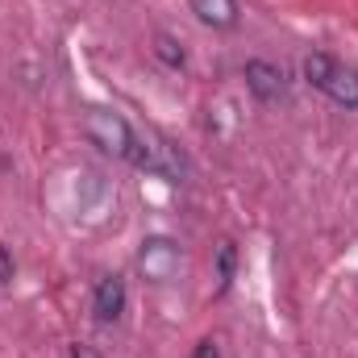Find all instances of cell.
Wrapping results in <instances>:
<instances>
[{
  "label": "cell",
  "mask_w": 358,
  "mask_h": 358,
  "mask_svg": "<svg viewBox=\"0 0 358 358\" xmlns=\"http://www.w3.org/2000/svg\"><path fill=\"white\" fill-rule=\"evenodd\" d=\"M304 80L317 92H325L338 108H358V71L338 63L334 55H325V50L304 55Z\"/></svg>",
  "instance_id": "cell-1"
},
{
  "label": "cell",
  "mask_w": 358,
  "mask_h": 358,
  "mask_svg": "<svg viewBox=\"0 0 358 358\" xmlns=\"http://www.w3.org/2000/svg\"><path fill=\"white\" fill-rule=\"evenodd\" d=\"M84 134H88V142L96 150H104L113 159H125V163L134 159L138 134H134V125L121 113H113V108H88L84 113Z\"/></svg>",
  "instance_id": "cell-2"
},
{
  "label": "cell",
  "mask_w": 358,
  "mask_h": 358,
  "mask_svg": "<svg viewBox=\"0 0 358 358\" xmlns=\"http://www.w3.org/2000/svg\"><path fill=\"white\" fill-rule=\"evenodd\" d=\"M183 267V250H179L171 238L155 234V238H142V250H138V271L150 279V283H171Z\"/></svg>",
  "instance_id": "cell-3"
},
{
  "label": "cell",
  "mask_w": 358,
  "mask_h": 358,
  "mask_svg": "<svg viewBox=\"0 0 358 358\" xmlns=\"http://www.w3.org/2000/svg\"><path fill=\"white\" fill-rule=\"evenodd\" d=\"M125 304H129V287H125V275H100L96 279V292H92V313H96V321H104V325H113V321H121L125 317Z\"/></svg>",
  "instance_id": "cell-4"
},
{
  "label": "cell",
  "mask_w": 358,
  "mask_h": 358,
  "mask_svg": "<svg viewBox=\"0 0 358 358\" xmlns=\"http://www.w3.org/2000/svg\"><path fill=\"white\" fill-rule=\"evenodd\" d=\"M246 88L255 100H263V104H275V100H283V92H287V76H283V67H275L267 59H250L246 63Z\"/></svg>",
  "instance_id": "cell-5"
},
{
  "label": "cell",
  "mask_w": 358,
  "mask_h": 358,
  "mask_svg": "<svg viewBox=\"0 0 358 358\" xmlns=\"http://www.w3.org/2000/svg\"><path fill=\"white\" fill-rule=\"evenodd\" d=\"M192 13L208 29H234L238 25V0H192Z\"/></svg>",
  "instance_id": "cell-6"
},
{
  "label": "cell",
  "mask_w": 358,
  "mask_h": 358,
  "mask_svg": "<svg viewBox=\"0 0 358 358\" xmlns=\"http://www.w3.org/2000/svg\"><path fill=\"white\" fill-rule=\"evenodd\" d=\"M155 59H159L163 67L179 71V67L187 63V50H183V42H179V38H171V34H155Z\"/></svg>",
  "instance_id": "cell-7"
},
{
  "label": "cell",
  "mask_w": 358,
  "mask_h": 358,
  "mask_svg": "<svg viewBox=\"0 0 358 358\" xmlns=\"http://www.w3.org/2000/svg\"><path fill=\"white\" fill-rule=\"evenodd\" d=\"M234 267H238V246L225 238V242L217 246V287H221V292H229V283H234Z\"/></svg>",
  "instance_id": "cell-8"
},
{
  "label": "cell",
  "mask_w": 358,
  "mask_h": 358,
  "mask_svg": "<svg viewBox=\"0 0 358 358\" xmlns=\"http://www.w3.org/2000/svg\"><path fill=\"white\" fill-rule=\"evenodd\" d=\"M192 358H221V346H217L213 338H204V342L192 346Z\"/></svg>",
  "instance_id": "cell-9"
},
{
  "label": "cell",
  "mask_w": 358,
  "mask_h": 358,
  "mask_svg": "<svg viewBox=\"0 0 358 358\" xmlns=\"http://www.w3.org/2000/svg\"><path fill=\"white\" fill-rule=\"evenodd\" d=\"M13 283V259H8V250L0 246V287H8Z\"/></svg>",
  "instance_id": "cell-10"
},
{
  "label": "cell",
  "mask_w": 358,
  "mask_h": 358,
  "mask_svg": "<svg viewBox=\"0 0 358 358\" xmlns=\"http://www.w3.org/2000/svg\"><path fill=\"white\" fill-rule=\"evenodd\" d=\"M71 358H100L92 346H71Z\"/></svg>",
  "instance_id": "cell-11"
}]
</instances>
